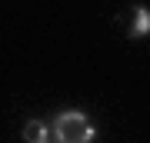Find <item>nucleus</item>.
Masks as SVG:
<instances>
[{
  "label": "nucleus",
  "mask_w": 150,
  "mask_h": 143,
  "mask_svg": "<svg viewBox=\"0 0 150 143\" xmlns=\"http://www.w3.org/2000/svg\"><path fill=\"white\" fill-rule=\"evenodd\" d=\"M23 143H50V127L43 120H27L23 123Z\"/></svg>",
  "instance_id": "obj_2"
},
{
  "label": "nucleus",
  "mask_w": 150,
  "mask_h": 143,
  "mask_svg": "<svg viewBox=\"0 0 150 143\" xmlns=\"http://www.w3.org/2000/svg\"><path fill=\"white\" fill-rule=\"evenodd\" d=\"M50 133H54L57 143H93L97 127L83 110H60L50 123Z\"/></svg>",
  "instance_id": "obj_1"
},
{
  "label": "nucleus",
  "mask_w": 150,
  "mask_h": 143,
  "mask_svg": "<svg viewBox=\"0 0 150 143\" xmlns=\"http://www.w3.org/2000/svg\"><path fill=\"white\" fill-rule=\"evenodd\" d=\"M54 143H57V140H54Z\"/></svg>",
  "instance_id": "obj_4"
},
{
  "label": "nucleus",
  "mask_w": 150,
  "mask_h": 143,
  "mask_svg": "<svg viewBox=\"0 0 150 143\" xmlns=\"http://www.w3.org/2000/svg\"><path fill=\"white\" fill-rule=\"evenodd\" d=\"M150 33V10L147 7H134V27H130V40H140Z\"/></svg>",
  "instance_id": "obj_3"
}]
</instances>
